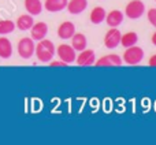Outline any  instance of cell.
Listing matches in <instances>:
<instances>
[{"label": "cell", "instance_id": "cell-16", "mask_svg": "<svg viewBox=\"0 0 156 145\" xmlns=\"http://www.w3.org/2000/svg\"><path fill=\"white\" fill-rule=\"evenodd\" d=\"M12 55V44L7 37H0V58L2 59H10Z\"/></svg>", "mask_w": 156, "mask_h": 145}, {"label": "cell", "instance_id": "cell-3", "mask_svg": "<svg viewBox=\"0 0 156 145\" xmlns=\"http://www.w3.org/2000/svg\"><path fill=\"white\" fill-rule=\"evenodd\" d=\"M34 48L36 44L34 40L32 37H23L18 41V45H16V49H18V55L22 58V59H30V58L34 55Z\"/></svg>", "mask_w": 156, "mask_h": 145}, {"label": "cell", "instance_id": "cell-22", "mask_svg": "<svg viewBox=\"0 0 156 145\" xmlns=\"http://www.w3.org/2000/svg\"><path fill=\"white\" fill-rule=\"evenodd\" d=\"M49 63V67H66V63L65 62H62V60H51V62H48Z\"/></svg>", "mask_w": 156, "mask_h": 145}, {"label": "cell", "instance_id": "cell-25", "mask_svg": "<svg viewBox=\"0 0 156 145\" xmlns=\"http://www.w3.org/2000/svg\"><path fill=\"white\" fill-rule=\"evenodd\" d=\"M155 2H156V0H155Z\"/></svg>", "mask_w": 156, "mask_h": 145}, {"label": "cell", "instance_id": "cell-2", "mask_svg": "<svg viewBox=\"0 0 156 145\" xmlns=\"http://www.w3.org/2000/svg\"><path fill=\"white\" fill-rule=\"evenodd\" d=\"M143 59H144V49L141 47H138L137 44L133 47H129V48H125L122 62H125L126 65L136 66L143 62Z\"/></svg>", "mask_w": 156, "mask_h": 145}, {"label": "cell", "instance_id": "cell-11", "mask_svg": "<svg viewBox=\"0 0 156 145\" xmlns=\"http://www.w3.org/2000/svg\"><path fill=\"white\" fill-rule=\"evenodd\" d=\"M125 14L121 10H112L105 15V22L110 27H118L119 25L123 22Z\"/></svg>", "mask_w": 156, "mask_h": 145}, {"label": "cell", "instance_id": "cell-23", "mask_svg": "<svg viewBox=\"0 0 156 145\" xmlns=\"http://www.w3.org/2000/svg\"><path fill=\"white\" fill-rule=\"evenodd\" d=\"M148 65L151 66V67H156V54H155V55H152V56L149 58Z\"/></svg>", "mask_w": 156, "mask_h": 145}, {"label": "cell", "instance_id": "cell-10", "mask_svg": "<svg viewBox=\"0 0 156 145\" xmlns=\"http://www.w3.org/2000/svg\"><path fill=\"white\" fill-rule=\"evenodd\" d=\"M74 33H76V25L70 21H65L58 27V37L62 38V40H69V38H71Z\"/></svg>", "mask_w": 156, "mask_h": 145}, {"label": "cell", "instance_id": "cell-21", "mask_svg": "<svg viewBox=\"0 0 156 145\" xmlns=\"http://www.w3.org/2000/svg\"><path fill=\"white\" fill-rule=\"evenodd\" d=\"M148 21L151 22L152 26L156 27V8H151L148 11Z\"/></svg>", "mask_w": 156, "mask_h": 145}, {"label": "cell", "instance_id": "cell-15", "mask_svg": "<svg viewBox=\"0 0 156 145\" xmlns=\"http://www.w3.org/2000/svg\"><path fill=\"white\" fill-rule=\"evenodd\" d=\"M88 45V40H86V36L83 33H74L73 37H71V47H73L76 51L81 52L82 49L86 48Z\"/></svg>", "mask_w": 156, "mask_h": 145}, {"label": "cell", "instance_id": "cell-5", "mask_svg": "<svg viewBox=\"0 0 156 145\" xmlns=\"http://www.w3.org/2000/svg\"><path fill=\"white\" fill-rule=\"evenodd\" d=\"M55 55H58L62 62H65L66 65H70V63L76 62L77 58V51L69 44H60L56 49H55Z\"/></svg>", "mask_w": 156, "mask_h": 145}, {"label": "cell", "instance_id": "cell-24", "mask_svg": "<svg viewBox=\"0 0 156 145\" xmlns=\"http://www.w3.org/2000/svg\"><path fill=\"white\" fill-rule=\"evenodd\" d=\"M151 41H152V44H154V45H156V32L154 33V34H152V37H151Z\"/></svg>", "mask_w": 156, "mask_h": 145}, {"label": "cell", "instance_id": "cell-6", "mask_svg": "<svg viewBox=\"0 0 156 145\" xmlns=\"http://www.w3.org/2000/svg\"><path fill=\"white\" fill-rule=\"evenodd\" d=\"M122 33L118 30V27H111L104 36V45L108 49H114L121 44Z\"/></svg>", "mask_w": 156, "mask_h": 145}, {"label": "cell", "instance_id": "cell-7", "mask_svg": "<svg viewBox=\"0 0 156 145\" xmlns=\"http://www.w3.org/2000/svg\"><path fill=\"white\" fill-rule=\"evenodd\" d=\"M94 66L96 67H114V66L119 67V66H122V59L121 56H118L115 54H108L105 56L100 58L99 60H96Z\"/></svg>", "mask_w": 156, "mask_h": 145}, {"label": "cell", "instance_id": "cell-19", "mask_svg": "<svg viewBox=\"0 0 156 145\" xmlns=\"http://www.w3.org/2000/svg\"><path fill=\"white\" fill-rule=\"evenodd\" d=\"M138 43V36L136 32H127L125 34L121 36V44L119 45L125 47V48H129V47H133Z\"/></svg>", "mask_w": 156, "mask_h": 145}, {"label": "cell", "instance_id": "cell-20", "mask_svg": "<svg viewBox=\"0 0 156 145\" xmlns=\"http://www.w3.org/2000/svg\"><path fill=\"white\" fill-rule=\"evenodd\" d=\"M15 30V22L11 19H0V36H7Z\"/></svg>", "mask_w": 156, "mask_h": 145}, {"label": "cell", "instance_id": "cell-18", "mask_svg": "<svg viewBox=\"0 0 156 145\" xmlns=\"http://www.w3.org/2000/svg\"><path fill=\"white\" fill-rule=\"evenodd\" d=\"M105 15H107V12H105L104 8L100 7V5H97V7H94L93 10L90 11L89 19H90V22L93 25H100L105 19Z\"/></svg>", "mask_w": 156, "mask_h": 145}, {"label": "cell", "instance_id": "cell-1", "mask_svg": "<svg viewBox=\"0 0 156 145\" xmlns=\"http://www.w3.org/2000/svg\"><path fill=\"white\" fill-rule=\"evenodd\" d=\"M55 45L51 40H47V38H43L40 40L37 44H36L34 48V55L37 58L38 62L41 63H48L54 59L55 56Z\"/></svg>", "mask_w": 156, "mask_h": 145}, {"label": "cell", "instance_id": "cell-12", "mask_svg": "<svg viewBox=\"0 0 156 145\" xmlns=\"http://www.w3.org/2000/svg\"><path fill=\"white\" fill-rule=\"evenodd\" d=\"M88 7V0H69L67 2V11L73 15H78V14L83 12Z\"/></svg>", "mask_w": 156, "mask_h": 145}, {"label": "cell", "instance_id": "cell-9", "mask_svg": "<svg viewBox=\"0 0 156 145\" xmlns=\"http://www.w3.org/2000/svg\"><path fill=\"white\" fill-rule=\"evenodd\" d=\"M76 62L78 66H92L96 62V55L93 49H82L80 55H77Z\"/></svg>", "mask_w": 156, "mask_h": 145}, {"label": "cell", "instance_id": "cell-4", "mask_svg": "<svg viewBox=\"0 0 156 145\" xmlns=\"http://www.w3.org/2000/svg\"><path fill=\"white\" fill-rule=\"evenodd\" d=\"M145 12V4L141 0H130L125 8V15L129 19H138Z\"/></svg>", "mask_w": 156, "mask_h": 145}, {"label": "cell", "instance_id": "cell-8", "mask_svg": "<svg viewBox=\"0 0 156 145\" xmlns=\"http://www.w3.org/2000/svg\"><path fill=\"white\" fill-rule=\"evenodd\" d=\"M48 34V25L45 22H34L30 27V37L34 41H40Z\"/></svg>", "mask_w": 156, "mask_h": 145}, {"label": "cell", "instance_id": "cell-14", "mask_svg": "<svg viewBox=\"0 0 156 145\" xmlns=\"http://www.w3.org/2000/svg\"><path fill=\"white\" fill-rule=\"evenodd\" d=\"M69 0H45L44 3V8L49 12H59V11L65 10Z\"/></svg>", "mask_w": 156, "mask_h": 145}, {"label": "cell", "instance_id": "cell-13", "mask_svg": "<svg viewBox=\"0 0 156 145\" xmlns=\"http://www.w3.org/2000/svg\"><path fill=\"white\" fill-rule=\"evenodd\" d=\"M34 23V19H33V15L30 14H23V15L18 16L15 22V27H18L22 32H26V30H30V27Z\"/></svg>", "mask_w": 156, "mask_h": 145}, {"label": "cell", "instance_id": "cell-17", "mask_svg": "<svg viewBox=\"0 0 156 145\" xmlns=\"http://www.w3.org/2000/svg\"><path fill=\"white\" fill-rule=\"evenodd\" d=\"M25 8L30 15H40L43 11V3L41 0H25Z\"/></svg>", "mask_w": 156, "mask_h": 145}]
</instances>
